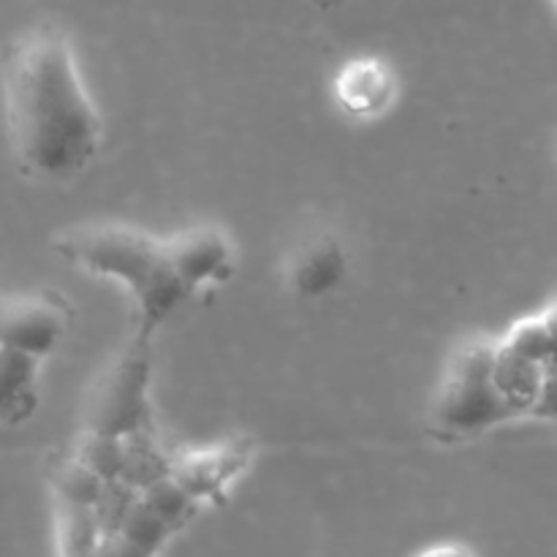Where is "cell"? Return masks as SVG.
Instances as JSON below:
<instances>
[{
  "instance_id": "obj_1",
  "label": "cell",
  "mask_w": 557,
  "mask_h": 557,
  "mask_svg": "<svg viewBox=\"0 0 557 557\" xmlns=\"http://www.w3.org/2000/svg\"><path fill=\"white\" fill-rule=\"evenodd\" d=\"M3 107L11 150L30 177L69 180L101 150V114L69 38L54 27H36L11 44Z\"/></svg>"
},
{
  "instance_id": "obj_2",
  "label": "cell",
  "mask_w": 557,
  "mask_h": 557,
  "mask_svg": "<svg viewBox=\"0 0 557 557\" xmlns=\"http://www.w3.org/2000/svg\"><path fill=\"white\" fill-rule=\"evenodd\" d=\"M54 253L76 270L117 281L136 302V337L152 341L158 330L177 313L188 292L169 259L166 239H158L125 223H90L60 232Z\"/></svg>"
},
{
  "instance_id": "obj_3",
  "label": "cell",
  "mask_w": 557,
  "mask_h": 557,
  "mask_svg": "<svg viewBox=\"0 0 557 557\" xmlns=\"http://www.w3.org/2000/svg\"><path fill=\"white\" fill-rule=\"evenodd\" d=\"M495 337H468L451 351L430 406V433L455 446L515 422L493 375Z\"/></svg>"
},
{
  "instance_id": "obj_4",
  "label": "cell",
  "mask_w": 557,
  "mask_h": 557,
  "mask_svg": "<svg viewBox=\"0 0 557 557\" xmlns=\"http://www.w3.org/2000/svg\"><path fill=\"white\" fill-rule=\"evenodd\" d=\"M150 341L136 337L123 357L101 375L87 400L82 433L128 438L152 428Z\"/></svg>"
},
{
  "instance_id": "obj_5",
  "label": "cell",
  "mask_w": 557,
  "mask_h": 557,
  "mask_svg": "<svg viewBox=\"0 0 557 557\" xmlns=\"http://www.w3.org/2000/svg\"><path fill=\"white\" fill-rule=\"evenodd\" d=\"M199 504L172 476L141 490L134 509L114 536L101 542L96 557H158L169 539L183 531Z\"/></svg>"
},
{
  "instance_id": "obj_6",
  "label": "cell",
  "mask_w": 557,
  "mask_h": 557,
  "mask_svg": "<svg viewBox=\"0 0 557 557\" xmlns=\"http://www.w3.org/2000/svg\"><path fill=\"white\" fill-rule=\"evenodd\" d=\"M69 310L49 294H14L0 299V346L30 357H49L69 332Z\"/></svg>"
},
{
  "instance_id": "obj_7",
  "label": "cell",
  "mask_w": 557,
  "mask_h": 557,
  "mask_svg": "<svg viewBox=\"0 0 557 557\" xmlns=\"http://www.w3.org/2000/svg\"><path fill=\"white\" fill-rule=\"evenodd\" d=\"M250 457H253L250 441L232 438L215 446H205V449L172 455V473L169 476L199 506L218 504V500L226 498L228 487L248 468Z\"/></svg>"
},
{
  "instance_id": "obj_8",
  "label": "cell",
  "mask_w": 557,
  "mask_h": 557,
  "mask_svg": "<svg viewBox=\"0 0 557 557\" xmlns=\"http://www.w3.org/2000/svg\"><path fill=\"white\" fill-rule=\"evenodd\" d=\"M166 250L188 297L205 288L223 286L232 281L237 270L232 239L215 226H194L177 232L166 239Z\"/></svg>"
},
{
  "instance_id": "obj_9",
  "label": "cell",
  "mask_w": 557,
  "mask_h": 557,
  "mask_svg": "<svg viewBox=\"0 0 557 557\" xmlns=\"http://www.w3.org/2000/svg\"><path fill=\"white\" fill-rule=\"evenodd\" d=\"M506 332L536 359L539 400L533 422L557 428V297L533 315L517 321Z\"/></svg>"
},
{
  "instance_id": "obj_10",
  "label": "cell",
  "mask_w": 557,
  "mask_h": 557,
  "mask_svg": "<svg viewBox=\"0 0 557 557\" xmlns=\"http://www.w3.org/2000/svg\"><path fill=\"white\" fill-rule=\"evenodd\" d=\"M335 101L351 117H375L395 98V76L389 65L375 58L348 60L335 76Z\"/></svg>"
},
{
  "instance_id": "obj_11",
  "label": "cell",
  "mask_w": 557,
  "mask_h": 557,
  "mask_svg": "<svg viewBox=\"0 0 557 557\" xmlns=\"http://www.w3.org/2000/svg\"><path fill=\"white\" fill-rule=\"evenodd\" d=\"M348 277V253L341 239L319 237L305 245L288 267V286L294 294L321 299L341 288Z\"/></svg>"
},
{
  "instance_id": "obj_12",
  "label": "cell",
  "mask_w": 557,
  "mask_h": 557,
  "mask_svg": "<svg viewBox=\"0 0 557 557\" xmlns=\"http://www.w3.org/2000/svg\"><path fill=\"white\" fill-rule=\"evenodd\" d=\"M38 375L41 359L0 346V424L16 428L36 413L41 400Z\"/></svg>"
},
{
  "instance_id": "obj_13",
  "label": "cell",
  "mask_w": 557,
  "mask_h": 557,
  "mask_svg": "<svg viewBox=\"0 0 557 557\" xmlns=\"http://www.w3.org/2000/svg\"><path fill=\"white\" fill-rule=\"evenodd\" d=\"M417 557H476V555H473L466 544L441 542V544H433V547H424Z\"/></svg>"
},
{
  "instance_id": "obj_14",
  "label": "cell",
  "mask_w": 557,
  "mask_h": 557,
  "mask_svg": "<svg viewBox=\"0 0 557 557\" xmlns=\"http://www.w3.org/2000/svg\"><path fill=\"white\" fill-rule=\"evenodd\" d=\"M555 5H557V0H555Z\"/></svg>"
}]
</instances>
